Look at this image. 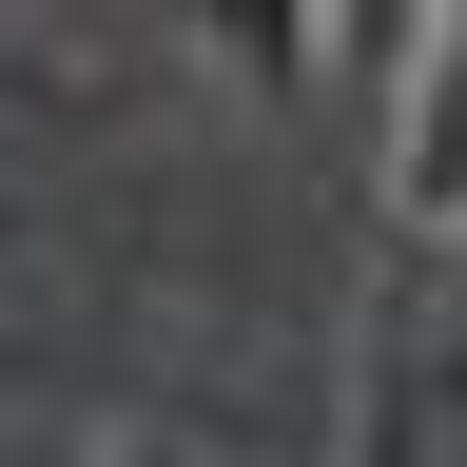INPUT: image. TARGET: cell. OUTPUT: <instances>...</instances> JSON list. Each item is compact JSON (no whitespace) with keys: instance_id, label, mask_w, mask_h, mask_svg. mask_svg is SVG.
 <instances>
[{"instance_id":"277c9868","label":"cell","mask_w":467,"mask_h":467,"mask_svg":"<svg viewBox=\"0 0 467 467\" xmlns=\"http://www.w3.org/2000/svg\"><path fill=\"white\" fill-rule=\"evenodd\" d=\"M117 467H234L214 429H137V448H117Z\"/></svg>"},{"instance_id":"3957f363","label":"cell","mask_w":467,"mask_h":467,"mask_svg":"<svg viewBox=\"0 0 467 467\" xmlns=\"http://www.w3.org/2000/svg\"><path fill=\"white\" fill-rule=\"evenodd\" d=\"M429 20H448V0H331V78H409V58H429Z\"/></svg>"},{"instance_id":"7a4b0ae2","label":"cell","mask_w":467,"mask_h":467,"mask_svg":"<svg viewBox=\"0 0 467 467\" xmlns=\"http://www.w3.org/2000/svg\"><path fill=\"white\" fill-rule=\"evenodd\" d=\"M195 20H214V58H234L254 98H312V78H331V0H195Z\"/></svg>"},{"instance_id":"6da1fadb","label":"cell","mask_w":467,"mask_h":467,"mask_svg":"<svg viewBox=\"0 0 467 467\" xmlns=\"http://www.w3.org/2000/svg\"><path fill=\"white\" fill-rule=\"evenodd\" d=\"M389 214L429 234V254H467V0L429 20V58L389 78Z\"/></svg>"}]
</instances>
